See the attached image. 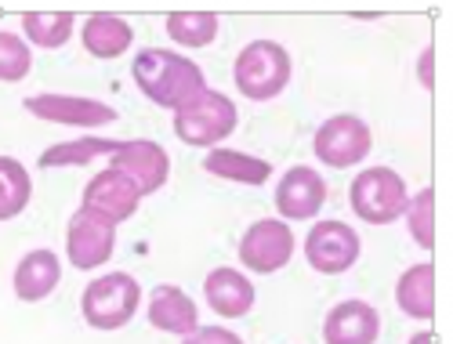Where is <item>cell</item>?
I'll use <instances>...</instances> for the list:
<instances>
[{
    "label": "cell",
    "mask_w": 453,
    "mask_h": 344,
    "mask_svg": "<svg viewBox=\"0 0 453 344\" xmlns=\"http://www.w3.org/2000/svg\"><path fill=\"white\" fill-rule=\"evenodd\" d=\"M109 171H120L142 196H153L167 185L171 157L164 152V145L149 141V138H134V141L117 145V152L109 157Z\"/></svg>",
    "instance_id": "30bf717a"
},
{
    "label": "cell",
    "mask_w": 453,
    "mask_h": 344,
    "mask_svg": "<svg viewBox=\"0 0 453 344\" xmlns=\"http://www.w3.org/2000/svg\"><path fill=\"white\" fill-rule=\"evenodd\" d=\"M410 344H435V337H432L428 330H421V333H413V337H410Z\"/></svg>",
    "instance_id": "f1b7e54d"
},
{
    "label": "cell",
    "mask_w": 453,
    "mask_h": 344,
    "mask_svg": "<svg viewBox=\"0 0 453 344\" xmlns=\"http://www.w3.org/2000/svg\"><path fill=\"white\" fill-rule=\"evenodd\" d=\"M138 203H142L138 188H134L120 171H109V167L98 171V174L88 181V188H84V207L95 210V214H102V218H109L112 225L134 218Z\"/></svg>",
    "instance_id": "4fadbf2b"
},
{
    "label": "cell",
    "mask_w": 453,
    "mask_h": 344,
    "mask_svg": "<svg viewBox=\"0 0 453 344\" xmlns=\"http://www.w3.org/2000/svg\"><path fill=\"white\" fill-rule=\"evenodd\" d=\"M218 15L214 11H171L167 15V36L181 48H207L218 36Z\"/></svg>",
    "instance_id": "cb8c5ba5"
},
{
    "label": "cell",
    "mask_w": 453,
    "mask_h": 344,
    "mask_svg": "<svg viewBox=\"0 0 453 344\" xmlns=\"http://www.w3.org/2000/svg\"><path fill=\"white\" fill-rule=\"evenodd\" d=\"M203 171H211L214 178L240 181V185H265L273 178L269 160L247 157V152H236V149H211L207 160H203Z\"/></svg>",
    "instance_id": "ffe728a7"
},
{
    "label": "cell",
    "mask_w": 453,
    "mask_h": 344,
    "mask_svg": "<svg viewBox=\"0 0 453 344\" xmlns=\"http://www.w3.org/2000/svg\"><path fill=\"white\" fill-rule=\"evenodd\" d=\"M312 149H316L319 164H326L330 171H349L370 157L373 134L359 117H352V112H337V117H330L326 124H319Z\"/></svg>",
    "instance_id": "8992f818"
},
{
    "label": "cell",
    "mask_w": 453,
    "mask_h": 344,
    "mask_svg": "<svg viewBox=\"0 0 453 344\" xmlns=\"http://www.w3.org/2000/svg\"><path fill=\"white\" fill-rule=\"evenodd\" d=\"M290 257H294V233H290V225L280 221V218L254 221L243 233V240H240L243 269H250L257 276H273V272L287 269Z\"/></svg>",
    "instance_id": "9c48e42d"
},
{
    "label": "cell",
    "mask_w": 453,
    "mask_h": 344,
    "mask_svg": "<svg viewBox=\"0 0 453 344\" xmlns=\"http://www.w3.org/2000/svg\"><path fill=\"white\" fill-rule=\"evenodd\" d=\"M62 283V261L51 254V250H29L22 261H19V269H15V297L19 301H44L55 294V287Z\"/></svg>",
    "instance_id": "e0dca14e"
},
{
    "label": "cell",
    "mask_w": 453,
    "mask_h": 344,
    "mask_svg": "<svg viewBox=\"0 0 453 344\" xmlns=\"http://www.w3.org/2000/svg\"><path fill=\"white\" fill-rule=\"evenodd\" d=\"M26 109L33 117L65 124V127H102L117 120V109L95 102V98H73V95H33L26 98Z\"/></svg>",
    "instance_id": "8fae6325"
},
{
    "label": "cell",
    "mask_w": 453,
    "mask_h": 344,
    "mask_svg": "<svg viewBox=\"0 0 453 344\" xmlns=\"http://www.w3.org/2000/svg\"><path fill=\"white\" fill-rule=\"evenodd\" d=\"M33 69V51L22 36L0 29V84H19Z\"/></svg>",
    "instance_id": "484cf974"
},
{
    "label": "cell",
    "mask_w": 453,
    "mask_h": 344,
    "mask_svg": "<svg viewBox=\"0 0 453 344\" xmlns=\"http://www.w3.org/2000/svg\"><path fill=\"white\" fill-rule=\"evenodd\" d=\"M120 141H109V138H84V141H62L51 145L48 152H41V167L55 171V167H84L95 157H112Z\"/></svg>",
    "instance_id": "603a6c76"
},
{
    "label": "cell",
    "mask_w": 453,
    "mask_h": 344,
    "mask_svg": "<svg viewBox=\"0 0 453 344\" xmlns=\"http://www.w3.org/2000/svg\"><path fill=\"white\" fill-rule=\"evenodd\" d=\"M326 203V181L312 167H290L276 185V210L287 221H309Z\"/></svg>",
    "instance_id": "7c38bea8"
},
{
    "label": "cell",
    "mask_w": 453,
    "mask_h": 344,
    "mask_svg": "<svg viewBox=\"0 0 453 344\" xmlns=\"http://www.w3.org/2000/svg\"><path fill=\"white\" fill-rule=\"evenodd\" d=\"M395 304H399L403 316L421 319V323H428L435 316V264L432 261L410 264V269L399 276V283H395Z\"/></svg>",
    "instance_id": "ac0fdd59"
},
{
    "label": "cell",
    "mask_w": 453,
    "mask_h": 344,
    "mask_svg": "<svg viewBox=\"0 0 453 344\" xmlns=\"http://www.w3.org/2000/svg\"><path fill=\"white\" fill-rule=\"evenodd\" d=\"M203 297L207 304L225 316V319H240L254 309V283L240 269H214L203 279Z\"/></svg>",
    "instance_id": "2e32d148"
},
{
    "label": "cell",
    "mask_w": 453,
    "mask_h": 344,
    "mask_svg": "<svg viewBox=\"0 0 453 344\" xmlns=\"http://www.w3.org/2000/svg\"><path fill=\"white\" fill-rule=\"evenodd\" d=\"M377 333H381V316L366 301H342L323 319L326 344H373Z\"/></svg>",
    "instance_id": "5bb4252c"
},
{
    "label": "cell",
    "mask_w": 453,
    "mask_h": 344,
    "mask_svg": "<svg viewBox=\"0 0 453 344\" xmlns=\"http://www.w3.org/2000/svg\"><path fill=\"white\" fill-rule=\"evenodd\" d=\"M131 76L138 91L149 102H157L160 109H181L188 98L207 88L203 69L193 58L167 51V48H142L131 62Z\"/></svg>",
    "instance_id": "6da1fadb"
},
{
    "label": "cell",
    "mask_w": 453,
    "mask_h": 344,
    "mask_svg": "<svg viewBox=\"0 0 453 344\" xmlns=\"http://www.w3.org/2000/svg\"><path fill=\"white\" fill-rule=\"evenodd\" d=\"M432 55H435L432 48H425V55H421V84H425V88L435 84V76H432Z\"/></svg>",
    "instance_id": "83f0119b"
},
{
    "label": "cell",
    "mask_w": 453,
    "mask_h": 344,
    "mask_svg": "<svg viewBox=\"0 0 453 344\" xmlns=\"http://www.w3.org/2000/svg\"><path fill=\"white\" fill-rule=\"evenodd\" d=\"M81 41L95 58H120L134 44V29L120 15H91L81 29Z\"/></svg>",
    "instance_id": "d6986e66"
},
{
    "label": "cell",
    "mask_w": 453,
    "mask_h": 344,
    "mask_svg": "<svg viewBox=\"0 0 453 344\" xmlns=\"http://www.w3.org/2000/svg\"><path fill=\"white\" fill-rule=\"evenodd\" d=\"M149 323L164 333H178V337H188L196 326H200V312H196V301L188 297L185 290L164 283L153 290L149 297Z\"/></svg>",
    "instance_id": "9a60e30c"
},
{
    "label": "cell",
    "mask_w": 453,
    "mask_h": 344,
    "mask_svg": "<svg viewBox=\"0 0 453 344\" xmlns=\"http://www.w3.org/2000/svg\"><path fill=\"white\" fill-rule=\"evenodd\" d=\"M406 221H410V236L425 254L435 250V188H421L418 196H410L406 203Z\"/></svg>",
    "instance_id": "d4e9b609"
},
{
    "label": "cell",
    "mask_w": 453,
    "mask_h": 344,
    "mask_svg": "<svg viewBox=\"0 0 453 344\" xmlns=\"http://www.w3.org/2000/svg\"><path fill=\"white\" fill-rule=\"evenodd\" d=\"M359 233L345 221H319L305 236V261L319 276H342L359 261Z\"/></svg>",
    "instance_id": "ba28073f"
},
{
    "label": "cell",
    "mask_w": 453,
    "mask_h": 344,
    "mask_svg": "<svg viewBox=\"0 0 453 344\" xmlns=\"http://www.w3.org/2000/svg\"><path fill=\"white\" fill-rule=\"evenodd\" d=\"M33 200V178L15 157H0V221L19 218Z\"/></svg>",
    "instance_id": "44dd1931"
},
{
    "label": "cell",
    "mask_w": 453,
    "mask_h": 344,
    "mask_svg": "<svg viewBox=\"0 0 453 344\" xmlns=\"http://www.w3.org/2000/svg\"><path fill=\"white\" fill-rule=\"evenodd\" d=\"M112 247H117V225L109 218L81 207L65 225V254L69 264L81 272H91L98 264H105L112 257Z\"/></svg>",
    "instance_id": "52a82bcc"
},
{
    "label": "cell",
    "mask_w": 453,
    "mask_h": 344,
    "mask_svg": "<svg viewBox=\"0 0 453 344\" xmlns=\"http://www.w3.org/2000/svg\"><path fill=\"white\" fill-rule=\"evenodd\" d=\"M233 80L243 98L250 102H273L290 84V55L276 41H250L233 65Z\"/></svg>",
    "instance_id": "3957f363"
},
{
    "label": "cell",
    "mask_w": 453,
    "mask_h": 344,
    "mask_svg": "<svg viewBox=\"0 0 453 344\" xmlns=\"http://www.w3.org/2000/svg\"><path fill=\"white\" fill-rule=\"evenodd\" d=\"M73 26H77V19H73L69 11H26L22 15L26 41L36 44V48H48V51H55L69 41Z\"/></svg>",
    "instance_id": "7402d4cb"
},
{
    "label": "cell",
    "mask_w": 453,
    "mask_h": 344,
    "mask_svg": "<svg viewBox=\"0 0 453 344\" xmlns=\"http://www.w3.org/2000/svg\"><path fill=\"white\" fill-rule=\"evenodd\" d=\"M181 344H243V337L225 326H196Z\"/></svg>",
    "instance_id": "4316f807"
},
{
    "label": "cell",
    "mask_w": 453,
    "mask_h": 344,
    "mask_svg": "<svg viewBox=\"0 0 453 344\" xmlns=\"http://www.w3.org/2000/svg\"><path fill=\"white\" fill-rule=\"evenodd\" d=\"M138 301H142V287L134 276L109 272L84 287L81 312H84V323L95 330H120L134 319Z\"/></svg>",
    "instance_id": "277c9868"
},
{
    "label": "cell",
    "mask_w": 453,
    "mask_h": 344,
    "mask_svg": "<svg viewBox=\"0 0 453 344\" xmlns=\"http://www.w3.org/2000/svg\"><path fill=\"white\" fill-rule=\"evenodd\" d=\"M236 102L221 91L203 88L181 109H174V134L193 149H218V141L236 131Z\"/></svg>",
    "instance_id": "7a4b0ae2"
},
{
    "label": "cell",
    "mask_w": 453,
    "mask_h": 344,
    "mask_svg": "<svg viewBox=\"0 0 453 344\" xmlns=\"http://www.w3.org/2000/svg\"><path fill=\"white\" fill-rule=\"evenodd\" d=\"M349 203L356 218L366 225H392L395 218L406 214L410 193H406V181L392 167H366L356 174L349 188Z\"/></svg>",
    "instance_id": "5b68a950"
}]
</instances>
